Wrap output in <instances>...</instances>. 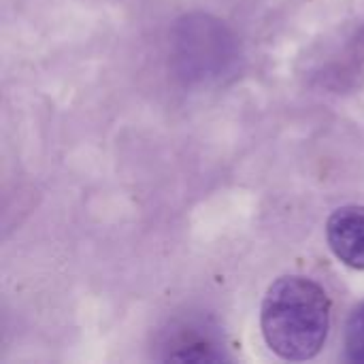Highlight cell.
I'll use <instances>...</instances> for the list:
<instances>
[{"instance_id":"cell-1","label":"cell","mask_w":364,"mask_h":364,"mask_svg":"<svg viewBox=\"0 0 364 364\" xmlns=\"http://www.w3.org/2000/svg\"><path fill=\"white\" fill-rule=\"evenodd\" d=\"M260 328L267 346L284 360H311L328 339L331 299L309 277H279L264 294Z\"/></svg>"},{"instance_id":"cell-2","label":"cell","mask_w":364,"mask_h":364,"mask_svg":"<svg viewBox=\"0 0 364 364\" xmlns=\"http://www.w3.org/2000/svg\"><path fill=\"white\" fill-rule=\"evenodd\" d=\"M326 241L333 254L348 267L364 271V207L348 205L326 222Z\"/></svg>"},{"instance_id":"cell-3","label":"cell","mask_w":364,"mask_h":364,"mask_svg":"<svg viewBox=\"0 0 364 364\" xmlns=\"http://www.w3.org/2000/svg\"><path fill=\"white\" fill-rule=\"evenodd\" d=\"M346 358L364 364V303L358 305L346 326Z\"/></svg>"}]
</instances>
